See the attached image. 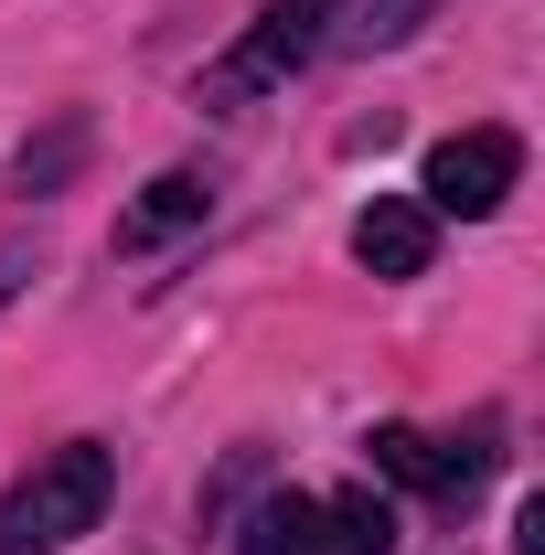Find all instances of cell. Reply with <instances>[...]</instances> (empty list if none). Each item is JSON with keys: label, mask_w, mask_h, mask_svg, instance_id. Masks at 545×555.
<instances>
[{"label": "cell", "mask_w": 545, "mask_h": 555, "mask_svg": "<svg viewBox=\"0 0 545 555\" xmlns=\"http://www.w3.org/2000/svg\"><path fill=\"white\" fill-rule=\"evenodd\" d=\"M22 278H33V257H22V246H0V310L22 299Z\"/></svg>", "instance_id": "11"}, {"label": "cell", "mask_w": 545, "mask_h": 555, "mask_svg": "<svg viewBox=\"0 0 545 555\" xmlns=\"http://www.w3.org/2000/svg\"><path fill=\"white\" fill-rule=\"evenodd\" d=\"M321 54V0H268L257 22H246V43L204 75V107H246V96H268L289 75Z\"/></svg>", "instance_id": "2"}, {"label": "cell", "mask_w": 545, "mask_h": 555, "mask_svg": "<svg viewBox=\"0 0 545 555\" xmlns=\"http://www.w3.org/2000/svg\"><path fill=\"white\" fill-rule=\"evenodd\" d=\"M364 460H375V481L439 491V438H428V427H375V438H364Z\"/></svg>", "instance_id": "9"}, {"label": "cell", "mask_w": 545, "mask_h": 555, "mask_svg": "<svg viewBox=\"0 0 545 555\" xmlns=\"http://www.w3.org/2000/svg\"><path fill=\"white\" fill-rule=\"evenodd\" d=\"M236 555H321V502L289 491V481H268V491H257V513L236 524Z\"/></svg>", "instance_id": "7"}, {"label": "cell", "mask_w": 545, "mask_h": 555, "mask_svg": "<svg viewBox=\"0 0 545 555\" xmlns=\"http://www.w3.org/2000/svg\"><path fill=\"white\" fill-rule=\"evenodd\" d=\"M353 257L375 278H428V257H439V214L417 204V193H375V204L353 214Z\"/></svg>", "instance_id": "4"}, {"label": "cell", "mask_w": 545, "mask_h": 555, "mask_svg": "<svg viewBox=\"0 0 545 555\" xmlns=\"http://www.w3.org/2000/svg\"><path fill=\"white\" fill-rule=\"evenodd\" d=\"M107 491H118V460H107L97 438L43 449L22 481L0 491V555H54V545H75V534H97Z\"/></svg>", "instance_id": "1"}, {"label": "cell", "mask_w": 545, "mask_h": 555, "mask_svg": "<svg viewBox=\"0 0 545 555\" xmlns=\"http://www.w3.org/2000/svg\"><path fill=\"white\" fill-rule=\"evenodd\" d=\"M75 150H86V129H54L43 150H22V193H43V182H65V171H75Z\"/></svg>", "instance_id": "10"}, {"label": "cell", "mask_w": 545, "mask_h": 555, "mask_svg": "<svg viewBox=\"0 0 545 555\" xmlns=\"http://www.w3.org/2000/svg\"><path fill=\"white\" fill-rule=\"evenodd\" d=\"M204 214H214V182H204V171H161V182H150V193L118 214V257H150V246L193 235Z\"/></svg>", "instance_id": "5"}, {"label": "cell", "mask_w": 545, "mask_h": 555, "mask_svg": "<svg viewBox=\"0 0 545 555\" xmlns=\"http://www.w3.org/2000/svg\"><path fill=\"white\" fill-rule=\"evenodd\" d=\"M321 555H396V502L375 481H353L321 502Z\"/></svg>", "instance_id": "8"}, {"label": "cell", "mask_w": 545, "mask_h": 555, "mask_svg": "<svg viewBox=\"0 0 545 555\" xmlns=\"http://www.w3.org/2000/svg\"><path fill=\"white\" fill-rule=\"evenodd\" d=\"M514 182H524V139H514V129H449L439 150H428L417 204L481 224V214H503V193H514Z\"/></svg>", "instance_id": "3"}, {"label": "cell", "mask_w": 545, "mask_h": 555, "mask_svg": "<svg viewBox=\"0 0 545 555\" xmlns=\"http://www.w3.org/2000/svg\"><path fill=\"white\" fill-rule=\"evenodd\" d=\"M439 0H321V54H385L407 43Z\"/></svg>", "instance_id": "6"}]
</instances>
